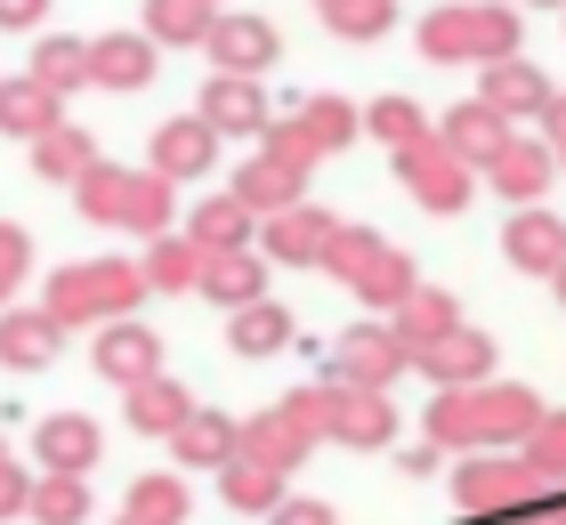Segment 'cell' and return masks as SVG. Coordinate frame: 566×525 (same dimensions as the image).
Segmentation results:
<instances>
[{
    "instance_id": "obj_1",
    "label": "cell",
    "mask_w": 566,
    "mask_h": 525,
    "mask_svg": "<svg viewBox=\"0 0 566 525\" xmlns=\"http://www.w3.org/2000/svg\"><path fill=\"white\" fill-rule=\"evenodd\" d=\"M543 412L551 405L534 397V388H518V380H470V388H437L429 397L421 437L446 444V453H518Z\"/></svg>"
},
{
    "instance_id": "obj_2",
    "label": "cell",
    "mask_w": 566,
    "mask_h": 525,
    "mask_svg": "<svg viewBox=\"0 0 566 525\" xmlns=\"http://www.w3.org/2000/svg\"><path fill=\"white\" fill-rule=\"evenodd\" d=\"M73 210H82L90 227H114V234H170V210H178V187L163 170H122V162H97L73 178Z\"/></svg>"
},
{
    "instance_id": "obj_3",
    "label": "cell",
    "mask_w": 566,
    "mask_h": 525,
    "mask_svg": "<svg viewBox=\"0 0 566 525\" xmlns=\"http://www.w3.org/2000/svg\"><path fill=\"white\" fill-rule=\"evenodd\" d=\"M146 300V267L138 259H73V267L49 275V292L41 307L57 315V324H114V315H130Z\"/></svg>"
},
{
    "instance_id": "obj_4",
    "label": "cell",
    "mask_w": 566,
    "mask_h": 525,
    "mask_svg": "<svg viewBox=\"0 0 566 525\" xmlns=\"http://www.w3.org/2000/svg\"><path fill=\"white\" fill-rule=\"evenodd\" d=\"M543 477H534L526 453H470L453 469V502H461V525H518L534 502H543Z\"/></svg>"
},
{
    "instance_id": "obj_5",
    "label": "cell",
    "mask_w": 566,
    "mask_h": 525,
    "mask_svg": "<svg viewBox=\"0 0 566 525\" xmlns=\"http://www.w3.org/2000/svg\"><path fill=\"white\" fill-rule=\"evenodd\" d=\"M324 275H332V283H348V292L365 300L373 315H397V307H405V292L421 283V275H413V259H405L397 243H380L373 227H340V234H332Z\"/></svg>"
},
{
    "instance_id": "obj_6",
    "label": "cell",
    "mask_w": 566,
    "mask_h": 525,
    "mask_svg": "<svg viewBox=\"0 0 566 525\" xmlns=\"http://www.w3.org/2000/svg\"><path fill=\"white\" fill-rule=\"evenodd\" d=\"M356 129H365V114H356L348 97H300L283 122H268L260 129V146L268 154H283V162H300V170H316V162H332Z\"/></svg>"
},
{
    "instance_id": "obj_7",
    "label": "cell",
    "mask_w": 566,
    "mask_h": 525,
    "mask_svg": "<svg viewBox=\"0 0 566 525\" xmlns=\"http://www.w3.org/2000/svg\"><path fill=\"white\" fill-rule=\"evenodd\" d=\"M397 178H405V195H413L421 210H437V219L470 210V195H478V170L461 162L437 129H429V138H413V146H397Z\"/></svg>"
},
{
    "instance_id": "obj_8",
    "label": "cell",
    "mask_w": 566,
    "mask_h": 525,
    "mask_svg": "<svg viewBox=\"0 0 566 525\" xmlns=\"http://www.w3.org/2000/svg\"><path fill=\"white\" fill-rule=\"evenodd\" d=\"M397 372H413V348L397 339V324H348L332 348V380L340 388H397Z\"/></svg>"
},
{
    "instance_id": "obj_9",
    "label": "cell",
    "mask_w": 566,
    "mask_h": 525,
    "mask_svg": "<svg viewBox=\"0 0 566 525\" xmlns=\"http://www.w3.org/2000/svg\"><path fill=\"white\" fill-rule=\"evenodd\" d=\"M202 57L219 73H268L283 57V33L260 17V9H219L211 17V41H202Z\"/></svg>"
},
{
    "instance_id": "obj_10",
    "label": "cell",
    "mask_w": 566,
    "mask_h": 525,
    "mask_svg": "<svg viewBox=\"0 0 566 525\" xmlns=\"http://www.w3.org/2000/svg\"><path fill=\"white\" fill-rule=\"evenodd\" d=\"M90 364H97V380H114V388H138L163 372V332L154 324H130V315H114V324H97L90 339Z\"/></svg>"
},
{
    "instance_id": "obj_11",
    "label": "cell",
    "mask_w": 566,
    "mask_h": 525,
    "mask_svg": "<svg viewBox=\"0 0 566 525\" xmlns=\"http://www.w3.org/2000/svg\"><path fill=\"white\" fill-rule=\"evenodd\" d=\"M332 444H348V453H389L397 444V405L389 388H340L332 380Z\"/></svg>"
},
{
    "instance_id": "obj_12",
    "label": "cell",
    "mask_w": 566,
    "mask_h": 525,
    "mask_svg": "<svg viewBox=\"0 0 566 525\" xmlns=\"http://www.w3.org/2000/svg\"><path fill=\"white\" fill-rule=\"evenodd\" d=\"M332 234H340V219H332L324 202H292V210H275V219H260V251L283 259V267H324Z\"/></svg>"
},
{
    "instance_id": "obj_13",
    "label": "cell",
    "mask_w": 566,
    "mask_h": 525,
    "mask_svg": "<svg viewBox=\"0 0 566 525\" xmlns=\"http://www.w3.org/2000/svg\"><path fill=\"white\" fill-rule=\"evenodd\" d=\"M211 162H219V129L202 122V114H170V122H154L146 170H163L170 187H187V178H202Z\"/></svg>"
},
{
    "instance_id": "obj_14",
    "label": "cell",
    "mask_w": 566,
    "mask_h": 525,
    "mask_svg": "<svg viewBox=\"0 0 566 525\" xmlns=\"http://www.w3.org/2000/svg\"><path fill=\"white\" fill-rule=\"evenodd\" d=\"M195 114L211 122L219 138H260V129L275 122V105H268V90H260V73H211V90H202Z\"/></svg>"
},
{
    "instance_id": "obj_15",
    "label": "cell",
    "mask_w": 566,
    "mask_h": 525,
    "mask_svg": "<svg viewBox=\"0 0 566 525\" xmlns=\"http://www.w3.org/2000/svg\"><path fill=\"white\" fill-rule=\"evenodd\" d=\"M316 444H324V429H307L292 405H268V412L243 420V444H235V453H251V461H268V469H283V477H292Z\"/></svg>"
},
{
    "instance_id": "obj_16",
    "label": "cell",
    "mask_w": 566,
    "mask_h": 525,
    "mask_svg": "<svg viewBox=\"0 0 566 525\" xmlns=\"http://www.w3.org/2000/svg\"><path fill=\"white\" fill-rule=\"evenodd\" d=\"M65 356V324L49 307H0V372H49Z\"/></svg>"
},
{
    "instance_id": "obj_17",
    "label": "cell",
    "mask_w": 566,
    "mask_h": 525,
    "mask_svg": "<svg viewBox=\"0 0 566 525\" xmlns=\"http://www.w3.org/2000/svg\"><path fill=\"white\" fill-rule=\"evenodd\" d=\"M413 372L429 380V388H470V380H494V339H485L478 324H453L437 348H421L413 356Z\"/></svg>"
},
{
    "instance_id": "obj_18",
    "label": "cell",
    "mask_w": 566,
    "mask_h": 525,
    "mask_svg": "<svg viewBox=\"0 0 566 525\" xmlns=\"http://www.w3.org/2000/svg\"><path fill=\"white\" fill-rule=\"evenodd\" d=\"M485 178V187H494V195H510V202H543L551 195V178H558V154H551V138H510L502 154H494V162H485L478 170Z\"/></svg>"
},
{
    "instance_id": "obj_19",
    "label": "cell",
    "mask_w": 566,
    "mask_h": 525,
    "mask_svg": "<svg viewBox=\"0 0 566 525\" xmlns=\"http://www.w3.org/2000/svg\"><path fill=\"white\" fill-rule=\"evenodd\" d=\"M502 259L518 275H558L566 267V219L558 210H543V202H526L518 219L502 227Z\"/></svg>"
},
{
    "instance_id": "obj_20",
    "label": "cell",
    "mask_w": 566,
    "mask_h": 525,
    "mask_svg": "<svg viewBox=\"0 0 566 525\" xmlns=\"http://www.w3.org/2000/svg\"><path fill=\"white\" fill-rule=\"evenodd\" d=\"M478 97L494 105L502 122H543V105L558 97L543 82V65H526V57H494V65H478Z\"/></svg>"
},
{
    "instance_id": "obj_21",
    "label": "cell",
    "mask_w": 566,
    "mask_h": 525,
    "mask_svg": "<svg viewBox=\"0 0 566 525\" xmlns=\"http://www.w3.org/2000/svg\"><path fill=\"white\" fill-rule=\"evenodd\" d=\"M33 453H41V469L90 477V469H97V453H106V429H97L90 412H49L41 429H33Z\"/></svg>"
},
{
    "instance_id": "obj_22",
    "label": "cell",
    "mask_w": 566,
    "mask_h": 525,
    "mask_svg": "<svg viewBox=\"0 0 566 525\" xmlns=\"http://www.w3.org/2000/svg\"><path fill=\"white\" fill-rule=\"evenodd\" d=\"M437 138H446V146H453V154H461L470 170H485V162H494V154H502L510 138H518V122H502V114H494L485 97H461L453 114L437 122Z\"/></svg>"
},
{
    "instance_id": "obj_23",
    "label": "cell",
    "mask_w": 566,
    "mask_h": 525,
    "mask_svg": "<svg viewBox=\"0 0 566 525\" xmlns=\"http://www.w3.org/2000/svg\"><path fill=\"white\" fill-rule=\"evenodd\" d=\"M163 444L178 453V469H227V461H235V444H243V420H227V412H211V405H195Z\"/></svg>"
},
{
    "instance_id": "obj_24",
    "label": "cell",
    "mask_w": 566,
    "mask_h": 525,
    "mask_svg": "<svg viewBox=\"0 0 566 525\" xmlns=\"http://www.w3.org/2000/svg\"><path fill=\"white\" fill-rule=\"evenodd\" d=\"M211 307H251V300H268V251H211L202 259V283H195Z\"/></svg>"
},
{
    "instance_id": "obj_25",
    "label": "cell",
    "mask_w": 566,
    "mask_h": 525,
    "mask_svg": "<svg viewBox=\"0 0 566 525\" xmlns=\"http://www.w3.org/2000/svg\"><path fill=\"white\" fill-rule=\"evenodd\" d=\"M227 195H243L251 210H260V219H275V210H292V202H307V170L300 162H283V154H251V162L235 170V187Z\"/></svg>"
},
{
    "instance_id": "obj_26",
    "label": "cell",
    "mask_w": 566,
    "mask_h": 525,
    "mask_svg": "<svg viewBox=\"0 0 566 525\" xmlns=\"http://www.w3.org/2000/svg\"><path fill=\"white\" fill-rule=\"evenodd\" d=\"M146 82H154L146 33H97L90 41V90H146Z\"/></svg>"
},
{
    "instance_id": "obj_27",
    "label": "cell",
    "mask_w": 566,
    "mask_h": 525,
    "mask_svg": "<svg viewBox=\"0 0 566 525\" xmlns=\"http://www.w3.org/2000/svg\"><path fill=\"white\" fill-rule=\"evenodd\" d=\"M187 234H195L202 251H251V243H260V210H251L243 195H202L195 219H187Z\"/></svg>"
},
{
    "instance_id": "obj_28",
    "label": "cell",
    "mask_w": 566,
    "mask_h": 525,
    "mask_svg": "<svg viewBox=\"0 0 566 525\" xmlns=\"http://www.w3.org/2000/svg\"><path fill=\"white\" fill-rule=\"evenodd\" d=\"M413 41H421L429 65H478V0H446V9H429Z\"/></svg>"
},
{
    "instance_id": "obj_29",
    "label": "cell",
    "mask_w": 566,
    "mask_h": 525,
    "mask_svg": "<svg viewBox=\"0 0 566 525\" xmlns=\"http://www.w3.org/2000/svg\"><path fill=\"white\" fill-rule=\"evenodd\" d=\"M187 412H195V397H187V388H178L170 372H154V380H138V388H122V420H130L138 437H170Z\"/></svg>"
},
{
    "instance_id": "obj_30",
    "label": "cell",
    "mask_w": 566,
    "mask_h": 525,
    "mask_svg": "<svg viewBox=\"0 0 566 525\" xmlns=\"http://www.w3.org/2000/svg\"><path fill=\"white\" fill-rule=\"evenodd\" d=\"M57 122H65V97H57V90H41L33 73L0 82V129H9V138H24V146H33L41 129H57Z\"/></svg>"
},
{
    "instance_id": "obj_31",
    "label": "cell",
    "mask_w": 566,
    "mask_h": 525,
    "mask_svg": "<svg viewBox=\"0 0 566 525\" xmlns=\"http://www.w3.org/2000/svg\"><path fill=\"white\" fill-rule=\"evenodd\" d=\"M227 348H235L243 364H260V356H283L292 348V307H275V300H251L227 315Z\"/></svg>"
},
{
    "instance_id": "obj_32",
    "label": "cell",
    "mask_w": 566,
    "mask_h": 525,
    "mask_svg": "<svg viewBox=\"0 0 566 525\" xmlns=\"http://www.w3.org/2000/svg\"><path fill=\"white\" fill-rule=\"evenodd\" d=\"M389 324H397V339H405V348H437V339H446L453 324H461V300L453 292H429V283H413V292H405V307L389 315Z\"/></svg>"
},
{
    "instance_id": "obj_33",
    "label": "cell",
    "mask_w": 566,
    "mask_h": 525,
    "mask_svg": "<svg viewBox=\"0 0 566 525\" xmlns=\"http://www.w3.org/2000/svg\"><path fill=\"white\" fill-rule=\"evenodd\" d=\"M90 162H97V138H90V129H73V122H57V129H41V138H33V178H41V187H73Z\"/></svg>"
},
{
    "instance_id": "obj_34",
    "label": "cell",
    "mask_w": 566,
    "mask_h": 525,
    "mask_svg": "<svg viewBox=\"0 0 566 525\" xmlns=\"http://www.w3.org/2000/svg\"><path fill=\"white\" fill-rule=\"evenodd\" d=\"M202 259H211V251H202L195 234H154L146 259H138V267H146V292H195V283H202Z\"/></svg>"
},
{
    "instance_id": "obj_35",
    "label": "cell",
    "mask_w": 566,
    "mask_h": 525,
    "mask_svg": "<svg viewBox=\"0 0 566 525\" xmlns=\"http://www.w3.org/2000/svg\"><path fill=\"white\" fill-rule=\"evenodd\" d=\"M219 502H227V510H243V517H268V510L283 502V469L235 453V461L219 469Z\"/></svg>"
},
{
    "instance_id": "obj_36",
    "label": "cell",
    "mask_w": 566,
    "mask_h": 525,
    "mask_svg": "<svg viewBox=\"0 0 566 525\" xmlns=\"http://www.w3.org/2000/svg\"><path fill=\"white\" fill-rule=\"evenodd\" d=\"M211 0H146V41L154 49H202L211 41Z\"/></svg>"
},
{
    "instance_id": "obj_37",
    "label": "cell",
    "mask_w": 566,
    "mask_h": 525,
    "mask_svg": "<svg viewBox=\"0 0 566 525\" xmlns=\"http://www.w3.org/2000/svg\"><path fill=\"white\" fill-rule=\"evenodd\" d=\"M24 73H33L41 90H57V97H73V90H90V41H73V33H49L33 57H24Z\"/></svg>"
},
{
    "instance_id": "obj_38",
    "label": "cell",
    "mask_w": 566,
    "mask_h": 525,
    "mask_svg": "<svg viewBox=\"0 0 566 525\" xmlns=\"http://www.w3.org/2000/svg\"><path fill=\"white\" fill-rule=\"evenodd\" d=\"M24 517L33 525H90V485L65 477V469H41L33 493H24Z\"/></svg>"
},
{
    "instance_id": "obj_39",
    "label": "cell",
    "mask_w": 566,
    "mask_h": 525,
    "mask_svg": "<svg viewBox=\"0 0 566 525\" xmlns=\"http://www.w3.org/2000/svg\"><path fill=\"white\" fill-rule=\"evenodd\" d=\"M316 17H324L340 41H380V33L397 24V0H316Z\"/></svg>"
},
{
    "instance_id": "obj_40",
    "label": "cell",
    "mask_w": 566,
    "mask_h": 525,
    "mask_svg": "<svg viewBox=\"0 0 566 525\" xmlns=\"http://www.w3.org/2000/svg\"><path fill=\"white\" fill-rule=\"evenodd\" d=\"M365 129H373V138H380V146L397 154V146H413V138H429L437 122L421 114L413 97H373V114H365Z\"/></svg>"
},
{
    "instance_id": "obj_41",
    "label": "cell",
    "mask_w": 566,
    "mask_h": 525,
    "mask_svg": "<svg viewBox=\"0 0 566 525\" xmlns=\"http://www.w3.org/2000/svg\"><path fill=\"white\" fill-rule=\"evenodd\" d=\"M122 510H138V517H154V525H187V485H178L170 477V469H154V477H138L130 485V502H122Z\"/></svg>"
},
{
    "instance_id": "obj_42",
    "label": "cell",
    "mask_w": 566,
    "mask_h": 525,
    "mask_svg": "<svg viewBox=\"0 0 566 525\" xmlns=\"http://www.w3.org/2000/svg\"><path fill=\"white\" fill-rule=\"evenodd\" d=\"M518 453L534 461V477H543V485H566V412H543Z\"/></svg>"
},
{
    "instance_id": "obj_43",
    "label": "cell",
    "mask_w": 566,
    "mask_h": 525,
    "mask_svg": "<svg viewBox=\"0 0 566 525\" xmlns=\"http://www.w3.org/2000/svg\"><path fill=\"white\" fill-rule=\"evenodd\" d=\"M24 275H33V234H24L17 219H0V307H17Z\"/></svg>"
},
{
    "instance_id": "obj_44",
    "label": "cell",
    "mask_w": 566,
    "mask_h": 525,
    "mask_svg": "<svg viewBox=\"0 0 566 525\" xmlns=\"http://www.w3.org/2000/svg\"><path fill=\"white\" fill-rule=\"evenodd\" d=\"M268 525H340V517H332L316 493H283V502L268 510Z\"/></svg>"
},
{
    "instance_id": "obj_45",
    "label": "cell",
    "mask_w": 566,
    "mask_h": 525,
    "mask_svg": "<svg viewBox=\"0 0 566 525\" xmlns=\"http://www.w3.org/2000/svg\"><path fill=\"white\" fill-rule=\"evenodd\" d=\"M24 493H33V477H24V469L0 453V517H24Z\"/></svg>"
},
{
    "instance_id": "obj_46",
    "label": "cell",
    "mask_w": 566,
    "mask_h": 525,
    "mask_svg": "<svg viewBox=\"0 0 566 525\" xmlns=\"http://www.w3.org/2000/svg\"><path fill=\"white\" fill-rule=\"evenodd\" d=\"M49 17V0H0V33H33Z\"/></svg>"
},
{
    "instance_id": "obj_47",
    "label": "cell",
    "mask_w": 566,
    "mask_h": 525,
    "mask_svg": "<svg viewBox=\"0 0 566 525\" xmlns=\"http://www.w3.org/2000/svg\"><path fill=\"white\" fill-rule=\"evenodd\" d=\"M543 129H551V154L566 162V97H551V105H543Z\"/></svg>"
},
{
    "instance_id": "obj_48",
    "label": "cell",
    "mask_w": 566,
    "mask_h": 525,
    "mask_svg": "<svg viewBox=\"0 0 566 525\" xmlns=\"http://www.w3.org/2000/svg\"><path fill=\"white\" fill-rule=\"evenodd\" d=\"M437 453H446V444H429V437H421L413 453H397V461H405V477H429V469H437Z\"/></svg>"
},
{
    "instance_id": "obj_49",
    "label": "cell",
    "mask_w": 566,
    "mask_h": 525,
    "mask_svg": "<svg viewBox=\"0 0 566 525\" xmlns=\"http://www.w3.org/2000/svg\"><path fill=\"white\" fill-rule=\"evenodd\" d=\"M534 510H543L551 525H566V485H551V493H543V502H534Z\"/></svg>"
},
{
    "instance_id": "obj_50",
    "label": "cell",
    "mask_w": 566,
    "mask_h": 525,
    "mask_svg": "<svg viewBox=\"0 0 566 525\" xmlns=\"http://www.w3.org/2000/svg\"><path fill=\"white\" fill-rule=\"evenodd\" d=\"M551 292H558V307H566V267H558V275H551Z\"/></svg>"
},
{
    "instance_id": "obj_51",
    "label": "cell",
    "mask_w": 566,
    "mask_h": 525,
    "mask_svg": "<svg viewBox=\"0 0 566 525\" xmlns=\"http://www.w3.org/2000/svg\"><path fill=\"white\" fill-rule=\"evenodd\" d=\"M114 525H154V517H138V510H122V517H114Z\"/></svg>"
},
{
    "instance_id": "obj_52",
    "label": "cell",
    "mask_w": 566,
    "mask_h": 525,
    "mask_svg": "<svg viewBox=\"0 0 566 525\" xmlns=\"http://www.w3.org/2000/svg\"><path fill=\"white\" fill-rule=\"evenodd\" d=\"M518 525H551V517H543V510H526V517H518Z\"/></svg>"
},
{
    "instance_id": "obj_53",
    "label": "cell",
    "mask_w": 566,
    "mask_h": 525,
    "mask_svg": "<svg viewBox=\"0 0 566 525\" xmlns=\"http://www.w3.org/2000/svg\"><path fill=\"white\" fill-rule=\"evenodd\" d=\"M534 9H566V0H534Z\"/></svg>"
},
{
    "instance_id": "obj_54",
    "label": "cell",
    "mask_w": 566,
    "mask_h": 525,
    "mask_svg": "<svg viewBox=\"0 0 566 525\" xmlns=\"http://www.w3.org/2000/svg\"><path fill=\"white\" fill-rule=\"evenodd\" d=\"M0 453H9V444H0Z\"/></svg>"
},
{
    "instance_id": "obj_55",
    "label": "cell",
    "mask_w": 566,
    "mask_h": 525,
    "mask_svg": "<svg viewBox=\"0 0 566 525\" xmlns=\"http://www.w3.org/2000/svg\"><path fill=\"white\" fill-rule=\"evenodd\" d=\"M211 9H219V0H211Z\"/></svg>"
}]
</instances>
